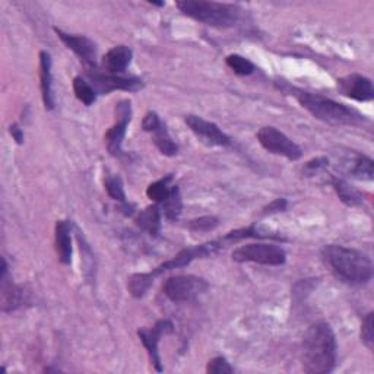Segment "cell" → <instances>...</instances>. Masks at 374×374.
<instances>
[{
    "label": "cell",
    "instance_id": "2e32d148",
    "mask_svg": "<svg viewBox=\"0 0 374 374\" xmlns=\"http://www.w3.org/2000/svg\"><path fill=\"white\" fill-rule=\"evenodd\" d=\"M133 53L127 46H116L105 53L103 57V68L110 75L123 73L132 62Z\"/></svg>",
    "mask_w": 374,
    "mask_h": 374
},
{
    "label": "cell",
    "instance_id": "5bb4252c",
    "mask_svg": "<svg viewBox=\"0 0 374 374\" xmlns=\"http://www.w3.org/2000/svg\"><path fill=\"white\" fill-rule=\"evenodd\" d=\"M338 87L344 96L351 100L364 103L374 98L373 84L368 78L363 75H348L338 79Z\"/></svg>",
    "mask_w": 374,
    "mask_h": 374
},
{
    "label": "cell",
    "instance_id": "d4e9b609",
    "mask_svg": "<svg viewBox=\"0 0 374 374\" xmlns=\"http://www.w3.org/2000/svg\"><path fill=\"white\" fill-rule=\"evenodd\" d=\"M164 206V213L166 217L170 221H177L179 217L181 215V209H183V202H181V195L179 187L175 186V189H172L170 197L163 204Z\"/></svg>",
    "mask_w": 374,
    "mask_h": 374
},
{
    "label": "cell",
    "instance_id": "4316f807",
    "mask_svg": "<svg viewBox=\"0 0 374 374\" xmlns=\"http://www.w3.org/2000/svg\"><path fill=\"white\" fill-rule=\"evenodd\" d=\"M226 64L230 66V69L234 71V73L240 76H249L255 72V64L240 55H230L226 57Z\"/></svg>",
    "mask_w": 374,
    "mask_h": 374
},
{
    "label": "cell",
    "instance_id": "8992f818",
    "mask_svg": "<svg viewBox=\"0 0 374 374\" xmlns=\"http://www.w3.org/2000/svg\"><path fill=\"white\" fill-rule=\"evenodd\" d=\"M233 260L238 263L253 262L266 266H280L287 260L285 250L275 244H265V243H256V244H246L240 246L233 251Z\"/></svg>",
    "mask_w": 374,
    "mask_h": 374
},
{
    "label": "cell",
    "instance_id": "ac0fdd59",
    "mask_svg": "<svg viewBox=\"0 0 374 374\" xmlns=\"http://www.w3.org/2000/svg\"><path fill=\"white\" fill-rule=\"evenodd\" d=\"M141 230L146 231L150 235L157 237L161 231V211L158 205H151L138 213L135 220Z\"/></svg>",
    "mask_w": 374,
    "mask_h": 374
},
{
    "label": "cell",
    "instance_id": "d6a6232c",
    "mask_svg": "<svg viewBox=\"0 0 374 374\" xmlns=\"http://www.w3.org/2000/svg\"><path fill=\"white\" fill-rule=\"evenodd\" d=\"M329 164L328 161V158H316V159H312V161H309L305 164L304 170L305 172H310V175H316V172H319L320 170H323L326 168Z\"/></svg>",
    "mask_w": 374,
    "mask_h": 374
},
{
    "label": "cell",
    "instance_id": "7402d4cb",
    "mask_svg": "<svg viewBox=\"0 0 374 374\" xmlns=\"http://www.w3.org/2000/svg\"><path fill=\"white\" fill-rule=\"evenodd\" d=\"M172 180V176L168 175L166 177H163L161 180H158L152 184H150L148 189H146V195L151 200H154L155 204H164L166 200L170 197L172 189H175V186H170Z\"/></svg>",
    "mask_w": 374,
    "mask_h": 374
},
{
    "label": "cell",
    "instance_id": "83f0119b",
    "mask_svg": "<svg viewBox=\"0 0 374 374\" xmlns=\"http://www.w3.org/2000/svg\"><path fill=\"white\" fill-rule=\"evenodd\" d=\"M105 190H107V193H109V196L112 199L126 204L125 187H123V181L120 180V177H117V176L107 177L105 179Z\"/></svg>",
    "mask_w": 374,
    "mask_h": 374
},
{
    "label": "cell",
    "instance_id": "cb8c5ba5",
    "mask_svg": "<svg viewBox=\"0 0 374 374\" xmlns=\"http://www.w3.org/2000/svg\"><path fill=\"white\" fill-rule=\"evenodd\" d=\"M73 92L76 98L85 105H92L97 100L96 89H93L92 85H89L81 76H76L73 79Z\"/></svg>",
    "mask_w": 374,
    "mask_h": 374
},
{
    "label": "cell",
    "instance_id": "7a4b0ae2",
    "mask_svg": "<svg viewBox=\"0 0 374 374\" xmlns=\"http://www.w3.org/2000/svg\"><path fill=\"white\" fill-rule=\"evenodd\" d=\"M323 259L332 272L350 285H364L373 278V262L366 253L329 244L323 249Z\"/></svg>",
    "mask_w": 374,
    "mask_h": 374
},
{
    "label": "cell",
    "instance_id": "9a60e30c",
    "mask_svg": "<svg viewBox=\"0 0 374 374\" xmlns=\"http://www.w3.org/2000/svg\"><path fill=\"white\" fill-rule=\"evenodd\" d=\"M51 56L47 51L39 53V87L46 110L55 109V93H53V73H51Z\"/></svg>",
    "mask_w": 374,
    "mask_h": 374
},
{
    "label": "cell",
    "instance_id": "6da1fadb",
    "mask_svg": "<svg viewBox=\"0 0 374 374\" xmlns=\"http://www.w3.org/2000/svg\"><path fill=\"white\" fill-rule=\"evenodd\" d=\"M338 342L330 325L317 322L303 338V368L309 374H328L337 366Z\"/></svg>",
    "mask_w": 374,
    "mask_h": 374
},
{
    "label": "cell",
    "instance_id": "e575fe53",
    "mask_svg": "<svg viewBox=\"0 0 374 374\" xmlns=\"http://www.w3.org/2000/svg\"><path fill=\"white\" fill-rule=\"evenodd\" d=\"M9 132H10V135H12V138L13 139H15L17 141V143H22L24 142V132H22V129L17 125V123H13V125H10V127H9Z\"/></svg>",
    "mask_w": 374,
    "mask_h": 374
},
{
    "label": "cell",
    "instance_id": "9c48e42d",
    "mask_svg": "<svg viewBox=\"0 0 374 374\" xmlns=\"http://www.w3.org/2000/svg\"><path fill=\"white\" fill-rule=\"evenodd\" d=\"M116 116L117 122L112 126L105 133V143L107 150L113 157H122L123 155V139L126 136L127 125L132 118V105L130 101L123 100L116 105Z\"/></svg>",
    "mask_w": 374,
    "mask_h": 374
},
{
    "label": "cell",
    "instance_id": "484cf974",
    "mask_svg": "<svg viewBox=\"0 0 374 374\" xmlns=\"http://www.w3.org/2000/svg\"><path fill=\"white\" fill-rule=\"evenodd\" d=\"M152 283H154V279L148 274L132 275L129 279V290L132 292V296L136 299L143 297L146 291H148L150 287L152 285Z\"/></svg>",
    "mask_w": 374,
    "mask_h": 374
},
{
    "label": "cell",
    "instance_id": "3957f363",
    "mask_svg": "<svg viewBox=\"0 0 374 374\" xmlns=\"http://www.w3.org/2000/svg\"><path fill=\"white\" fill-rule=\"evenodd\" d=\"M292 92L303 109H305L313 117L322 120L325 123L333 126H355L364 120L363 116L357 110L320 96V93H313L301 89H292Z\"/></svg>",
    "mask_w": 374,
    "mask_h": 374
},
{
    "label": "cell",
    "instance_id": "1f68e13d",
    "mask_svg": "<svg viewBox=\"0 0 374 374\" xmlns=\"http://www.w3.org/2000/svg\"><path fill=\"white\" fill-rule=\"evenodd\" d=\"M159 125H161V120H159V117L155 112H148L145 114L143 122H142V127L145 132L152 133Z\"/></svg>",
    "mask_w": 374,
    "mask_h": 374
},
{
    "label": "cell",
    "instance_id": "f546056e",
    "mask_svg": "<svg viewBox=\"0 0 374 374\" xmlns=\"http://www.w3.org/2000/svg\"><path fill=\"white\" fill-rule=\"evenodd\" d=\"M374 314L370 312L366 314L362 323V341L368 350L374 348Z\"/></svg>",
    "mask_w": 374,
    "mask_h": 374
},
{
    "label": "cell",
    "instance_id": "44dd1931",
    "mask_svg": "<svg viewBox=\"0 0 374 374\" xmlns=\"http://www.w3.org/2000/svg\"><path fill=\"white\" fill-rule=\"evenodd\" d=\"M152 139H154L155 146L163 155H167V157L177 155L179 146L176 145L175 141L171 139L170 133H168V130H167V127H166V125L163 122L152 132Z\"/></svg>",
    "mask_w": 374,
    "mask_h": 374
},
{
    "label": "cell",
    "instance_id": "ffe728a7",
    "mask_svg": "<svg viewBox=\"0 0 374 374\" xmlns=\"http://www.w3.org/2000/svg\"><path fill=\"white\" fill-rule=\"evenodd\" d=\"M332 186L345 205H348V206L363 205L364 202L363 195L359 193L355 187H353L348 181H345L342 179H332Z\"/></svg>",
    "mask_w": 374,
    "mask_h": 374
},
{
    "label": "cell",
    "instance_id": "ba28073f",
    "mask_svg": "<svg viewBox=\"0 0 374 374\" xmlns=\"http://www.w3.org/2000/svg\"><path fill=\"white\" fill-rule=\"evenodd\" d=\"M258 139L266 151L275 155H283L291 161H297L303 155L301 148L296 142L272 126L262 127L258 132Z\"/></svg>",
    "mask_w": 374,
    "mask_h": 374
},
{
    "label": "cell",
    "instance_id": "836d02e7",
    "mask_svg": "<svg viewBox=\"0 0 374 374\" xmlns=\"http://www.w3.org/2000/svg\"><path fill=\"white\" fill-rule=\"evenodd\" d=\"M287 206V200L285 199H276L274 200V202L265 208V215H268V213H275V212H279V211H284Z\"/></svg>",
    "mask_w": 374,
    "mask_h": 374
},
{
    "label": "cell",
    "instance_id": "7c38bea8",
    "mask_svg": "<svg viewBox=\"0 0 374 374\" xmlns=\"http://www.w3.org/2000/svg\"><path fill=\"white\" fill-rule=\"evenodd\" d=\"M57 37L62 39V43L72 50L75 55L81 59V62L85 64L87 71L96 69L97 64V47L93 44L92 39H89L85 35H76V34H68L59 28H55Z\"/></svg>",
    "mask_w": 374,
    "mask_h": 374
},
{
    "label": "cell",
    "instance_id": "277c9868",
    "mask_svg": "<svg viewBox=\"0 0 374 374\" xmlns=\"http://www.w3.org/2000/svg\"><path fill=\"white\" fill-rule=\"evenodd\" d=\"M176 6L183 15L209 26H220V28H229V26L235 25L240 18L238 6L231 3L183 0V2H177Z\"/></svg>",
    "mask_w": 374,
    "mask_h": 374
},
{
    "label": "cell",
    "instance_id": "f1b7e54d",
    "mask_svg": "<svg viewBox=\"0 0 374 374\" xmlns=\"http://www.w3.org/2000/svg\"><path fill=\"white\" fill-rule=\"evenodd\" d=\"M218 218L215 217H200L187 222V229L195 233H208L218 226Z\"/></svg>",
    "mask_w": 374,
    "mask_h": 374
},
{
    "label": "cell",
    "instance_id": "603a6c76",
    "mask_svg": "<svg viewBox=\"0 0 374 374\" xmlns=\"http://www.w3.org/2000/svg\"><path fill=\"white\" fill-rule=\"evenodd\" d=\"M350 172L359 180H373V159L366 155H355V158L351 159Z\"/></svg>",
    "mask_w": 374,
    "mask_h": 374
},
{
    "label": "cell",
    "instance_id": "52a82bcc",
    "mask_svg": "<svg viewBox=\"0 0 374 374\" xmlns=\"http://www.w3.org/2000/svg\"><path fill=\"white\" fill-rule=\"evenodd\" d=\"M222 247H225V246L222 244L221 240H217V242H211V243L183 249L181 251L177 253L175 258L164 262L163 265H159L158 268H155L152 272H148V275L154 279L155 276H159V275L170 272L172 269L184 268V266L190 265L195 259H205V258L215 255V253H218Z\"/></svg>",
    "mask_w": 374,
    "mask_h": 374
},
{
    "label": "cell",
    "instance_id": "e0dca14e",
    "mask_svg": "<svg viewBox=\"0 0 374 374\" xmlns=\"http://www.w3.org/2000/svg\"><path fill=\"white\" fill-rule=\"evenodd\" d=\"M72 226L68 221H57L56 224V251L63 265L72 263Z\"/></svg>",
    "mask_w": 374,
    "mask_h": 374
},
{
    "label": "cell",
    "instance_id": "d6986e66",
    "mask_svg": "<svg viewBox=\"0 0 374 374\" xmlns=\"http://www.w3.org/2000/svg\"><path fill=\"white\" fill-rule=\"evenodd\" d=\"M0 279H2V310L8 313L19 309L25 300L22 288L12 283H8L6 276Z\"/></svg>",
    "mask_w": 374,
    "mask_h": 374
},
{
    "label": "cell",
    "instance_id": "4fadbf2b",
    "mask_svg": "<svg viewBox=\"0 0 374 374\" xmlns=\"http://www.w3.org/2000/svg\"><path fill=\"white\" fill-rule=\"evenodd\" d=\"M186 125L190 127V130L195 133L197 138L202 139L209 146H230L231 139L225 135V133L212 122L208 120L189 114L186 116Z\"/></svg>",
    "mask_w": 374,
    "mask_h": 374
},
{
    "label": "cell",
    "instance_id": "30bf717a",
    "mask_svg": "<svg viewBox=\"0 0 374 374\" xmlns=\"http://www.w3.org/2000/svg\"><path fill=\"white\" fill-rule=\"evenodd\" d=\"M172 332H175V325H172L167 319L158 320V322L150 329L143 328L138 330V337L141 338L146 351H148L151 363L157 371H163L161 357H159V351H158L159 341H161L163 337L170 335V333Z\"/></svg>",
    "mask_w": 374,
    "mask_h": 374
},
{
    "label": "cell",
    "instance_id": "4dcf8cb0",
    "mask_svg": "<svg viewBox=\"0 0 374 374\" xmlns=\"http://www.w3.org/2000/svg\"><path fill=\"white\" fill-rule=\"evenodd\" d=\"M233 371L234 368L230 366V363L226 362L224 357L212 358L206 366V373H212V374H230Z\"/></svg>",
    "mask_w": 374,
    "mask_h": 374
},
{
    "label": "cell",
    "instance_id": "5b68a950",
    "mask_svg": "<svg viewBox=\"0 0 374 374\" xmlns=\"http://www.w3.org/2000/svg\"><path fill=\"white\" fill-rule=\"evenodd\" d=\"M208 287L209 285L204 278L193 275H177L166 280L163 291L166 297L172 303H190L206 292Z\"/></svg>",
    "mask_w": 374,
    "mask_h": 374
},
{
    "label": "cell",
    "instance_id": "8fae6325",
    "mask_svg": "<svg viewBox=\"0 0 374 374\" xmlns=\"http://www.w3.org/2000/svg\"><path fill=\"white\" fill-rule=\"evenodd\" d=\"M88 76L92 81V88L97 93H109L112 91H130L135 92L143 88V82L138 78H126L110 73H98L96 69L88 71Z\"/></svg>",
    "mask_w": 374,
    "mask_h": 374
}]
</instances>
